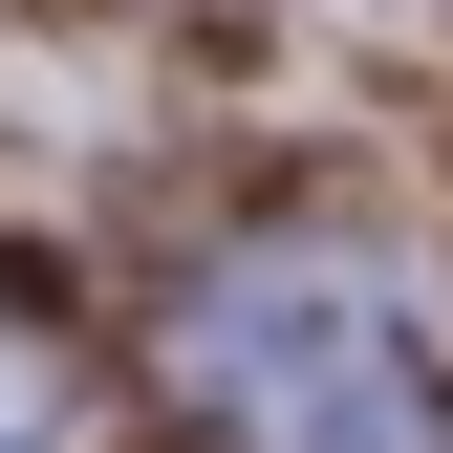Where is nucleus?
Here are the masks:
<instances>
[{"instance_id":"f257e3e1","label":"nucleus","mask_w":453,"mask_h":453,"mask_svg":"<svg viewBox=\"0 0 453 453\" xmlns=\"http://www.w3.org/2000/svg\"><path fill=\"white\" fill-rule=\"evenodd\" d=\"M195 411L238 453H432V346H411V280L346 238H280L195 303Z\"/></svg>"},{"instance_id":"f03ea898","label":"nucleus","mask_w":453,"mask_h":453,"mask_svg":"<svg viewBox=\"0 0 453 453\" xmlns=\"http://www.w3.org/2000/svg\"><path fill=\"white\" fill-rule=\"evenodd\" d=\"M65 432V346H43V324H0V453H43Z\"/></svg>"}]
</instances>
